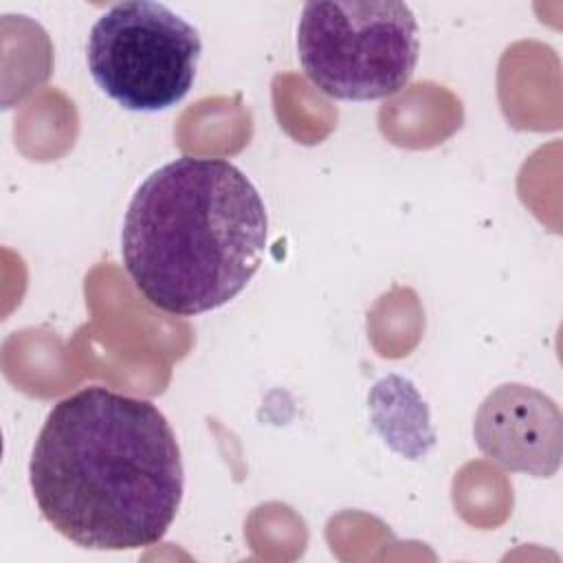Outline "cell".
<instances>
[{"label": "cell", "instance_id": "1", "mask_svg": "<svg viewBox=\"0 0 563 563\" xmlns=\"http://www.w3.org/2000/svg\"><path fill=\"white\" fill-rule=\"evenodd\" d=\"M29 482L42 517L73 543L136 550L169 530L185 471L176 435L156 405L90 385L48 411Z\"/></svg>", "mask_w": 563, "mask_h": 563}, {"label": "cell", "instance_id": "2", "mask_svg": "<svg viewBox=\"0 0 563 563\" xmlns=\"http://www.w3.org/2000/svg\"><path fill=\"white\" fill-rule=\"evenodd\" d=\"M264 200L224 158L180 156L134 191L121 231V260L158 310L194 317L231 301L262 264Z\"/></svg>", "mask_w": 563, "mask_h": 563}, {"label": "cell", "instance_id": "3", "mask_svg": "<svg viewBox=\"0 0 563 563\" xmlns=\"http://www.w3.org/2000/svg\"><path fill=\"white\" fill-rule=\"evenodd\" d=\"M418 53V22L405 2L325 0L301 9L297 55L306 77L328 97H389L409 84Z\"/></svg>", "mask_w": 563, "mask_h": 563}, {"label": "cell", "instance_id": "4", "mask_svg": "<svg viewBox=\"0 0 563 563\" xmlns=\"http://www.w3.org/2000/svg\"><path fill=\"white\" fill-rule=\"evenodd\" d=\"M200 53L198 29L167 4L125 0L92 24L86 62L112 101L134 112H158L189 92Z\"/></svg>", "mask_w": 563, "mask_h": 563}, {"label": "cell", "instance_id": "5", "mask_svg": "<svg viewBox=\"0 0 563 563\" xmlns=\"http://www.w3.org/2000/svg\"><path fill=\"white\" fill-rule=\"evenodd\" d=\"M479 451L504 468L550 477L561 464V411L543 391L506 383L495 387L475 413Z\"/></svg>", "mask_w": 563, "mask_h": 563}]
</instances>
